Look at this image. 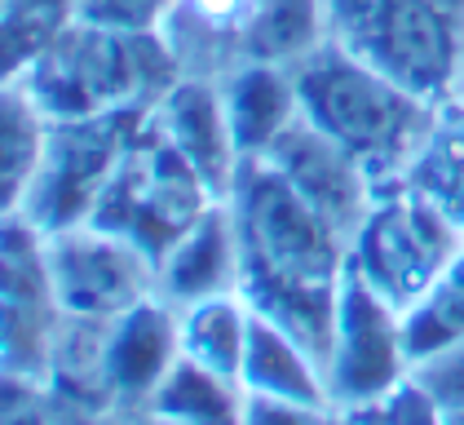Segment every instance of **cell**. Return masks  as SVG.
Wrapping results in <instances>:
<instances>
[{
    "label": "cell",
    "mask_w": 464,
    "mask_h": 425,
    "mask_svg": "<svg viewBox=\"0 0 464 425\" xmlns=\"http://www.w3.org/2000/svg\"><path fill=\"white\" fill-rule=\"evenodd\" d=\"M239 235V292L327 359L345 240L266 160H244L226 195Z\"/></svg>",
    "instance_id": "1"
},
{
    "label": "cell",
    "mask_w": 464,
    "mask_h": 425,
    "mask_svg": "<svg viewBox=\"0 0 464 425\" xmlns=\"http://www.w3.org/2000/svg\"><path fill=\"white\" fill-rule=\"evenodd\" d=\"M292 80L301 115L345 151H354L367 169L407 155L429 129V98L393 84L332 35L314 54L292 63Z\"/></svg>",
    "instance_id": "2"
},
{
    "label": "cell",
    "mask_w": 464,
    "mask_h": 425,
    "mask_svg": "<svg viewBox=\"0 0 464 425\" xmlns=\"http://www.w3.org/2000/svg\"><path fill=\"white\" fill-rule=\"evenodd\" d=\"M327 32L354 58L416 98H438L456 84L464 35L438 0H323Z\"/></svg>",
    "instance_id": "3"
},
{
    "label": "cell",
    "mask_w": 464,
    "mask_h": 425,
    "mask_svg": "<svg viewBox=\"0 0 464 425\" xmlns=\"http://www.w3.org/2000/svg\"><path fill=\"white\" fill-rule=\"evenodd\" d=\"M129 106L98 111L80 120H58L49 129V146L40 160V173L23 200V209L9 217H23L40 235L84 226L102 191H107L115 164L129 151Z\"/></svg>",
    "instance_id": "4"
},
{
    "label": "cell",
    "mask_w": 464,
    "mask_h": 425,
    "mask_svg": "<svg viewBox=\"0 0 464 425\" xmlns=\"http://www.w3.org/2000/svg\"><path fill=\"white\" fill-rule=\"evenodd\" d=\"M407 363V315L350 262L336 288L332 341L323 359L332 399L367 408L402 381Z\"/></svg>",
    "instance_id": "5"
},
{
    "label": "cell",
    "mask_w": 464,
    "mask_h": 425,
    "mask_svg": "<svg viewBox=\"0 0 464 425\" xmlns=\"http://www.w3.org/2000/svg\"><path fill=\"white\" fill-rule=\"evenodd\" d=\"M44 275L67 319L107 323L150 297L160 266L142 244L84 222L44 235Z\"/></svg>",
    "instance_id": "6"
},
{
    "label": "cell",
    "mask_w": 464,
    "mask_h": 425,
    "mask_svg": "<svg viewBox=\"0 0 464 425\" xmlns=\"http://www.w3.org/2000/svg\"><path fill=\"white\" fill-rule=\"evenodd\" d=\"M460 248L456 222L429 195H398L367 212L354 235V266L407 315Z\"/></svg>",
    "instance_id": "7"
},
{
    "label": "cell",
    "mask_w": 464,
    "mask_h": 425,
    "mask_svg": "<svg viewBox=\"0 0 464 425\" xmlns=\"http://www.w3.org/2000/svg\"><path fill=\"white\" fill-rule=\"evenodd\" d=\"M275 173L287 177V186L319 212L323 222L341 235L354 240L372 212L367 200V164L341 142H332L323 129H314L305 115L287 124L279 142L261 155Z\"/></svg>",
    "instance_id": "8"
},
{
    "label": "cell",
    "mask_w": 464,
    "mask_h": 425,
    "mask_svg": "<svg viewBox=\"0 0 464 425\" xmlns=\"http://www.w3.org/2000/svg\"><path fill=\"white\" fill-rule=\"evenodd\" d=\"M63 315L44 275V235L23 217L5 231V372L9 381H40L53 359V323Z\"/></svg>",
    "instance_id": "9"
},
{
    "label": "cell",
    "mask_w": 464,
    "mask_h": 425,
    "mask_svg": "<svg viewBox=\"0 0 464 425\" xmlns=\"http://www.w3.org/2000/svg\"><path fill=\"white\" fill-rule=\"evenodd\" d=\"M155 133L208 182V191H213L217 200L230 195L235 173H239L244 160H239V146H235L230 120H226L221 89L204 84V80H181V84H173L164 94V103H160Z\"/></svg>",
    "instance_id": "10"
},
{
    "label": "cell",
    "mask_w": 464,
    "mask_h": 425,
    "mask_svg": "<svg viewBox=\"0 0 464 425\" xmlns=\"http://www.w3.org/2000/svg\"><path fill=\"white\" fill-rule=\"evenodd\" d=\"M181 354V319L160 306L155 297L138 301L133 311L107 319L102 337V390L111 399H138L146 403L164 372Z\"/></svg>",
    "instance_id": "11"
},
{
    "label": "cell",
    "mask_w": 464,
    "mask_h": 425,
    "mask_svg": "<svg viewBox=\"0 0 464 425\" xmlns=\"http://www.w3.org/2000/svg\"><path fill=\"white\" fill-rule=\"evenodd\" d=\"M252 306V301H248ZM239 386L244 394H266V399H287L301 408H327V368L323 359L287 323L256 311L248 315V341H244V363H239Z\"/></svg>",
    "instance_id": "12"
},
{
    "label": "cell",
    "mask_w": 464,
    "mask_h": 425,
    "mask_svg": "<svg viewBox=\"0 0 464 425\" xmlns=\"http://www.w3.org/2000/svg\"><path fill=\"white\" fill-rule=\"evenodd\" d=\"M239 271H244L239 235H235V217L226 200L208 204L160 257V283L181 306L221 297V292H239Z\"/></svg>",
    "instance_id": "13"
},
{
    "label": "cell",
    "mask_w": 464,
    "mask_h": 425,
    "mask_svg": "<svg viewBox=\"0 0 464 425\" xmlns=\"http://www.w3.org/2000/svg\"><path fill=\"white\" fill-rule=\"evenodd\" d=\"M221 103H226V120H230V133L239 146V160H261L279 142V133L301 115L292 67L261 63V58L244 63L221 84Z\"/></svg>",
    "instance_id": "14"
},
{
    "label": "cell",
    "mask_w": 464,
    "mask_h": 425,
    "mask_svg": "<svg viewBox=\"0 0 464 425\" xmlns=\"http://www.w3.org/2000/svg\"><path fill=\"white\" fill-rule=\"evenodd\" d=\"M244 403L248 394L235 377H221L199 359L178 354V363L164 372L142 408L173 425H244Z\"/></svg>",
    "instance_id": "15"
},
{
    "label": "cell",
    "mask_w": 464,
    "mask_h": 425,
    "mask_svg": "<svg viewBox=\"0 0 464 425\" xmlns=\"http://www.w3.org/2000/svg\"><path fill=\"white\" fill-rule=\"evenodd\" d=\"M248 315L252 306L244 292H221V297H204V301L181 306V354H190L204 368L239 381Z\"/></svg>",
    "instance_id": "16"
},
{
    "label": "cell",
    "mask_w": 464,
    "mask_h": 425,
    "mask_svg": "<svg viewBox=\"0 0 464 425\" xmlns=\"http://www.w3.org/2000/svg\"><path fill=\"white\" fill-rule=\"evenodd\" d=\"M49 115L32 94L18 84L5 89V120H0V182H5V212H18L32 182L40 173L44 146H49Z\"/></svg>",
    "instance_id": "17"
},
{
    "label": "cell",
    "mask_w": 464,
    "mask_h": 425,
    "mask_svg": "<svg viewBox=\"0 0 464 425\" xmlns=\"http://www.w3.org/2000/svg\"><path fill=\"white\" fill-rule=\"evenodd\" d=\"M327 5L323 0H261L248 18V54L261 63L292 67L327 40Z\"/></svg>",
    "instance_id": "18"
},
{
    "label": "cell",
    "mask_w": 464,
    "mask_h": 425,
    "mask_svg": "<svg viewBox=\"0 0 464 425\" xmlns=\"http://www.w3.org/2000/svg\"><path fill=\"white\" fill-rule=\"evenodd\" d=\"M464 341V248L442 266L429 292L407 311V354L411 363L438 359Z\"/></svg>",
    "instance_id": "19"
},
{
    "label": "cell",
    "mask_w": 464,
    "mask_h": 425,
    "mask_svg": "<svg viewBox=\"0 0 464 425\" xmlns=\"http://www.w3.org/2000/svg\"><path fill=\"white\" fill-rule=\"evenodd\" d=\"M169 5L173 0H75L72 18L93 23V27H107V32L150 35V27L164 18Z\"/></svg>",
    "instance_id": "20"
},
{
    "label": "cell",
    "mask_w": 464,
    "mask_h": 425,
    "mask_svg": "<svg viewBox=\"0 0 464 425\" xmlns=\"http://www.w3.org/2000/svg\"><path fill=\"white\" fill-rule=\"evenodd\" d=\"M244 425H323V408H301V403H287V399L248 394Z\"/></svg>",
    "instance_id": "21"
},
{
    "label": "cell",
    "mask_w": 464,
    "mask_h": 425,
    "mask_svg": "<svg viewBox=\"0 0 464 425\" xmlns=\"http://www.w3.org/2000/svg\"><path fill=\"white\" fill-rule=\"evenodd\" d=\"M14 386V399H9V412H5V425H67L63 417H53L36 394V381H9Z\"/></svg>",
    "instance_id": "22"
},
{
    "label": "cell",
    "mask_w": 464,
    "mask_h": 425,
    "mask_svg": "<svg viewBox=\"0 0 464 425\" xmlns=\"http://www.w3.org/2000/svg\"><path fill=\"white\" fill-rule=\"evenodd\" d=\"M429 363H433V390L447 403L464 408V341L451 346V351H442L438 359H429Z\"/></svg>",
    "instance_id": "23"
},
{
    "label": "cell",
    "mask_w": 464,
    "mask_h": 425,
    "mask_svg": "<svg viewBox=\"0 0 464 425\" xmlns=\"http://www.w3.org/2000/svg\"><path fill=\"white\" fill-rule=\"evenodd\" d=\"M456 89H460V98H464V49H460V71H456Z\"/></svg>",
    "instance_id": "24"
},
{
    "label": "cell",
    "mask_w": 464,
    "mask_h": 425,
    "mask_svg": "<svg viewBox=\"0 0 464 425\" xmlns=\"http://www.w3.org/2000/svg\"><path fill=\"white\" fill-rule=\"evenodd\" d=\"M138 425H173V421H160V417H150V412H146V417H142Z\"/></svg>",
    "instance_id": "25"
}]
</instances>
